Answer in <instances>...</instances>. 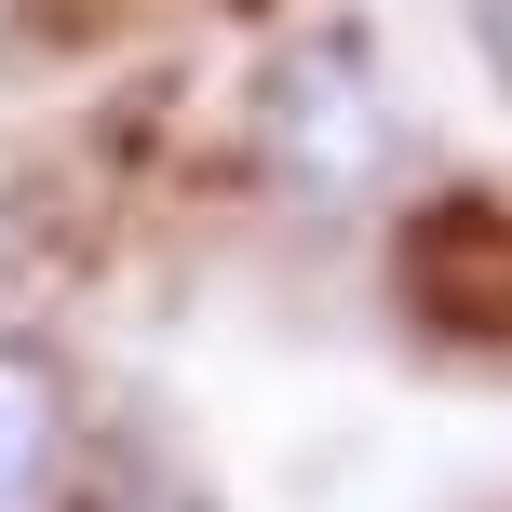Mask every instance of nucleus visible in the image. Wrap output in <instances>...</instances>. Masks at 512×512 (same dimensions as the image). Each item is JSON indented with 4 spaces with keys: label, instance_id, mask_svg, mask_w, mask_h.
<instances>
[{
    "label": "nucleus",
    "instance_id": "1",
    "mask_svg": "<svg viewBox=\"0 0 512 512\" xmlns=\"http://www.w3.org/2000/svg\"><path fill=\"white\" fill-rule=\"evenodd\" d=\"M391 149H405V122H391L378 54H364L351 27H310L270 68V95H256V176H270L283 203H364V189L391 176Z\"/></svg>",
    "mask_w": 512,
    "mask_h": 512
},
{
    "label": "nucleus",
    "instance_id": "2",
    "mask_svg": "<svg viewBox=\"0 0 512 512\" xmlns=\"http://www.w3.org/2000/svg\"><path fill=\"white\" fill-rule=\"evenodd\" d=\"M81 486V391L41 337H0V512H68Z\"/></svg>",
    "mask_w": 512,
    "mask_h": 512
},
{
    "label": "nucleus",
    "instance_id": "3",
    "mask_svg": "<svg viewBox=\"0 0 512 512\" xmlns=\"http://www.w3.org/2000/svg\"><path fill=\"white\" fill-rule=\"evenodd\" d=\"M459 14H472V54H486V81L512 95V0H459Z\"/></svg>",
    "mask_w": 512,
    "mask_h": 512
}]
</instances>
